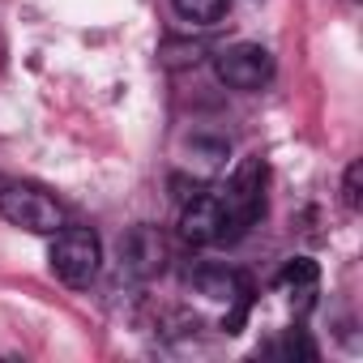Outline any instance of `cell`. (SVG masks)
I'll return each mask as SVG.
<instances>
[{
	"label": "cell",
	"mask_w": 363,
	"mask_h": 363,
	"mask_svg": "<svg viewBox=\"0 0 363 363\" xmlns=\"http://www.w3.org/2000/svg\"><path fill=\"white\" fill-rule=\"evenodd\" d=\"M265 167L261 158H248L235 167V175L218 189L197 193L184 210H179V235L197 248H218L235 244L265 210Z\"/></svg>",
	"instance_id": "obj_1"
},
{
	"label": "cell",
	"mask_w": 363,
	"mask_h": 363,
	"mask_svg": "<svg viewBox=\"0 0 363 363\" xmlns=\"http://www.w3.org/2000/svg\"><path fill=\"white\" fill-rule=\"evenodd\" d=\"M48 261H52V274H56L65 286L86 291V286L99 278V269H103V244H99V235H94L90 227H69V223H65V227L52 235Z\"/></svg>",
	"instance_id": "obj_2"
},
{
	"label": "cell",
	"mask_w": 363,
	"mask_h": 363,
	"mask_svg": "<svg viewBox=\"0 0 363 363\" xmlns=\"http://www.w3.org/2000/svg\"><path fill=\"white\" fill-rule=\"evenodd\" d=\"M0 218L30 235H56L65 227V210L56 206V197H48L43 189H30V184H13L0 193Z\"/></svg>",
	"instance_id": "obj_3"
},
{
	"label": "cell",
	"mask_w": 363,
	"mask_h": 363,
	"mask_svg": "<svg viewBox=\"0 0 363 363\" xmlns=\"http://www.w3.org/2000/svg\"><path fill=\"white\" fill-rule=\"evenodd\" d=\"M214 73H218L223 86L257 94V90H265L274 82V56L261 43H231V48H223L214 56Z\"/></svg>",
	"instance_id": "obj_4"
},
{
	"label": "cell",
	"mask_w": 363,
	"mask_h": 363,
	"mask_svg": "<svg viewBox=\"0 0 363 363\" xmlns=\"http://www.w3.org/2000/svg\"><path fill=\"white\" fill-rule=\"evenodd\" d=\"M162 261H167V248H162V235L154 227H133L120 240V274L124 278L145 282L162 269Z\"/></svg>",
	"instance_id": "obj_5"
},
{
	"label": "cell",
	"mask_w": 363,
	"mask_h": 363,
	"mask_svg": "<svg viewBox=\"0 0 363 363\" xmlns=\"http://www.w3.org/2000/svg\"><path fill=\"white\" fill-rule=\"evenodd\" d=\"M189 286H193L197 295H206V299L235 303V325L244 320L248 295H252L244 274H235V269H227V265H197V269H189Z\"/></svg>",
	"instance_id": "obj_6"
},
{
	"label": "cell",
	"mask_w": 363,
	"mask_h": 363,
	"mask_svg": "<svg viewBox=\"0 0 363 363\" xmlns=\"http://www.w3.org/2000/svg\"><path fill=\"white\" fill-rule=\"evenodd\" d=\"M171 9L189 26H218L231 13V0H171Z\"/></svg>",
	"instance_id": "obj_7"
},
{
	"label": "cell",
	"mask_w": 363,
	"mask_h": 363,
	"mask_svg": "<svg viewBox=\"0 0 363 363\" xmlns=\"http://www.w3.org/2000/svg\"><path fill=\"white\" fill-rule=\"evenodd\" d=\"M316 278H320L316 261L295 257V261L278 274V286H282V291H291V295H299V299H303V308H308V303H312V295H316Z\"/></svg>",
	"instance_id": "obj_8"
},
{
	"label": "cell",
	"mask_w": 363,
	"mask_h": 363,
	"mask_svg": "<svg viewBox=\"0 0 363 363\" xmlns=\"http://www.w3.org/2000/svg\"><path fill=\"white\" fill-rule=\"evenodd\" d=\"M189 154H193V162L201 171H218L227 162V154H231V141L218 137V133H193L189 137Z\"/></svg>",
	"instance_id": "obj_9"
},
{
	"label": "cell",
	"mask_w": 363,
	"mask_h": 363,
	"mask_svg": "<svg viewBox=\"0 0 363 363\" xmlns=\"http://www.w3.org/2000/svg\"><path fill=\"white\" fill-rule=\"evenodd\" d=\"M359 175H363V162L354 158V162L346 167V175H342V206H346L350 214H359V201H363V197H359Z\"/></svg>",
	"instance_id": "obj_10"
}]
</instances>
